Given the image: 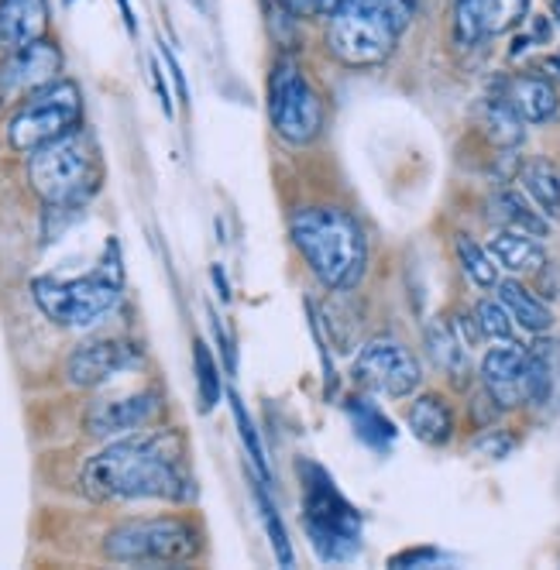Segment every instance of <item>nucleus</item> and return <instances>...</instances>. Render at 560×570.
Segmentation results:
<instances>
[{"label": "nucleus", "instance_id": "f257e3e1", "mask_svg": "<svg viewBox=\"0 0 560 570\" xmlns=\"http://www.w3.org/2000/svg\"><path fill=\"white\" fill-rule=\"evenodd\" d=\"M83 488L97 502H193L196 484L176 433L114 440L83 468Z\"/></svg>", "mask_w": 560, "mask_h": 570}, {"label": "nucleus", "instance_id": "f03ea898", "mask_svg": "<svg viewBox=\"0 0 560 570\" xmlns=\"http://www.w3.org/2000/svg\"><path fill=\"white\" fill-rule=\"evenodd\" d=\"M289 240L306 268L334 293H351L369 272V234L344 207L316 203L289 220Z\"/></svg>", "mask_w": 560, "mask_h": 570}, {"label": "nucleus", "instance_id": "7ed1b4c3", "mask_svg": "<svg viewBox=\"0 0 560 570\" xmlns=\"http://www.w3.org/2000/svg\"><path fill=\"white\" fill-rule=\"evenodd\" d=\"M423 0H351L327 21L324 49L344 69L385 66L413 28Z\"/></svg>", "mask_w": 560, "mask_h": 570}, {"label": "nucleus", "instance_id": "20e7f679", "mask_svg": "<svg viewBox=\"0 0 560 570\" xmlns=\"http://www.w3.org/2000/svg\"><path fill=\"white\" fill-rule=\"evenodd\" d=\"M125 293V262H121V244L114 237L97 262L94 272L76 275V278H56L42 275L31 282V299L35 306L52 320L56 327H94L104 320Z\"/></svg>", "mask_w": 560, "mask_h": 570}, {"label": "nucleus", "instance_id": "39448f33", "mask_svg": "<svg viewBox=\"0 0 560 570\" xmlns=\"http://www.w3.org/2000/svg\"><path fill=\"white\" fill-rule=\"evenodd\" d=\"M299 509L303 529L327 563H347L362 550V512H357L316 461H299Z\"/></svg>", "mask_w": 560, "mask_h": 570}, {"label": "nucleus", "instance_id": "423d86ee", "mask_svg": "<svg viewBox=\"0 0 560 570\" xmlns=\"http://www.w3.org/2000/svg\"><path fill=\"white\" fill-rule=\"evenodd\" d=\"M100 151L97 141L76 128L59 141H49L28 158V183L38 193V199H46L56 210L79 207L83 199H90L100 189Z\"/></svg>", "mask_w": 560, "mask_h": 570}, {"label": "nucleus", "instance_id": "0eeeda50", "mask_svg": "<svg viewBox=\"0 0 560 570\" xmlns=\"http://www.w3.org/2000/svg\"><path fill=\"white\" fill-rule=\"evenodd\" d=\"M265 107H268V125L275 138L286 148H306L324 135V125H327L324 94L313 87V79L306 76L296 52L275 56L272 72H268Z\"/></svg>", "mask_w": 560, "mask_h": 570}, {"label": "nucleus", "instance_id": "6e6552de", "mask_svg": "<svg viewBox=\"0 0 560 570\" xmlns=\"http://www.w3.org/2000/svg\"><path fill=\"white\" fill-rule=\"evenodd\" d=\"M204 553V533L186 515L131 519L110 529L104 557L114 563L151 567V563H189Z\"/></svg>", "mask_w": 560, "mask_h": 570}, {"label": "nucleus", "instance_id": "1a4fd4ad", "mask_svg": "<svg viewBox=\"0 0 560 570\" xmlns=\"http://www.w3.org/2000/svg\"><path fill=\"white\" fill-rule=\"evenodd\" d=\"M83 125V94L72 79H56L18 104L8 120V145L21 155H31L49 141L66 138Z\"/></svg>", "mask_w": 560, "mask_h": 570}, {"label": "nucleus", "instance_id": "9d476101", "mask_svg": "<svg viewBox=\"0 0 560 570\" xmlns=\"http://www.w3.org/2000/svg\"><path fill=\"white\" fill-rule=\"evenodd\" d=\"M354 382L385 399H410L423 385V368L403 341L372 337L354 354Z\"/></svg>", "mask_w": 560, "mask_h": 570}, {"label": "nucleus", "instance_id": "9b49d317", "mask_svg": "<svg viewBox=\"0 0 560 570\" xmlns=\"http://www.w3.org/2000/svg\"><path fill=\"white\" fill-rule=\"evenodd\" d=\"M530 21V0H451L454 46L474 49Z\"/></svg>", "mask_w": 560, "mask_h": 570}, {"label": "nucleus", "instance_id": "f8f14e48", "mask_svg": "<svg viewBox=\"0 0 560 570\" xmlns=\"http://www.w3.org/2000/svg\"><path fill=\"white\" fill-rule=\"evenodd\" d=\"M62 49L49 38H38L18 52H8V62L0 66V104H21L24 97L46 90L49 83L62 79Z\"/></svg>", "mask_w": 560, "mask_h": 570}, {"label": "nucleus", "instance_id": "ddd939ff", "mask_svg": "<svg viewBox=\"0 0 560 570\" xmlns=\"http://www.w3.org/2000/svg\"><path fill=\"white\" fill-rule=\"evenodd\" d=\"M141 364V351L128 341H90L79 344L66 361V379L76 389H97L121 372H131Z\"/></svg>", "mask_w": 560, "mask_h": 570}, {"label": "nucleus", "instance_id": "4468645a", "mask_svg": "<svg viewBox=\"0 0 560 570\" xmlns=\"http://www.w3.org/2000/svg\"><path fill=\"white\" fill-rule=\"evenodd\" d=\"M158 410H163V402H158L155 392H138L128 399H100L87 410V433L100 440L138 433L158 416Z\"/></svg>", "mask_w": 560, "mask_h": 570}, {"label": "nucleus", "instance_id": "2eb2a0df", "mask_svg": "<svg viewBox=\"0 0 560 570\" xmlns=\"http://www.w3.org/2000/svg\"><path fill=\"white\" fill-rule=\"evenodd\" d=\"M482 389L502 405V410H515L527 402V347L512 341H499L482 357Z\"/></svg>", "mask_w": 560, "mask_h": 570}, {"label": "nucleus", "instance_id": "dca6fc26", "mask_svg": "<svg viewBox=\"0 0 560 570\" xmlns=\"http://www.w3.org/2000/svg\"><path fill=\"white\" fill-rule=\"evenodd\" d=\"M502 94L509 97V104L519 110V117L527 125H550V120L560 117V94L557 83H550L540 72H519L502 87Z\"/></svg>", "mask_w": 560, "mask_h": 570}, {"label": "nucleus", "instance_id": "f3484780", "mask_svg": "<svg viewBox=\"0 0 560 570\" xmlns=\"http://www.w3.org/2000/svg\"><path fill=\"white\" fill-rule=\"evenodd\" d=\"M49 31V0H0V49L18 52Z\"/></svg>", "mask_w": 560, "mask_h": 570}, {"label": "nucleus", "instance_id": "a211bd4d", "mask_svg": "<svg viewBox=\"0 0 560 570\" xmlns=\"http://www.w3.org/2000/svg\"><path fill=\"white\" fill-rule=\"evenodd\" d=\"M406 426L426 446L451 443V436H454V410H451V402L440 392L416 395L413 405H410V413H406Z\"/></svg>", "mask_w": 560, "mask_h": 570}, {"label": "nucleus", "instance_id": "6ab92c4d", "mask_svg": "<svg viewBox=\"0 0 560 570\" xmlns=\"http://www.w3.org/2000/svg\"><path fill=\"white\" fill-rule=\"evenodd\" d=\"M495 293H499V303L509 309L515 327H523L530 334H547L553 327V309L519 278H499Z\"/></svg>", "mask_w": 560, "mask_h": 570}, {"label": "nucleus", "instance_id": "aec40b11", "mask_svg": "<svg viewBox=\"0 0 560 570\" xmlns=\"http://www.w3.org/2000/svg\"><path fill=\"white\" fill-rule=\"evenodd\" d=\"M478 128H482V135L495 148H505V151L519 148L527 138V120L519 117V110L509 104L505 94H492L478 104Z\"/></svg>", "mask_w": 560, "mask_h": 570}, {"label": "nucleus", "instance_id": "412c9836", "mask_svg": "<svg viewBox=\"0 0 560 570\" xmlns=\"http://www.w3.org/2000/svg\"><path fill=\"white\" fill-rule=\"evenodd\" d=\"M489 252L499 262V268H505L512 275H533V272H543L547 268L543 244L533 234H523V230H505L502 227L489 240Z\"/></svg>", "mask_w": 560, "mask_h": 570}, {"label": "nucleus", "instance_id": "4be33fe9", "mask_svg": "<svg viewBox=\"0 0 560 570\" xmlns=\"http://www.w3.org/2000/svg\"><path fill=\"white\" fill-rule=\"evenodd\" d=\"M344 416L351 420L354 436L362 440L365 446H372L375 454H389L392 443L399 436L395 423L379 410V405L365 395H347L344 399Z\"/></svg>", "mask_w": 560, "mask_h": 570}, {"label": "nucleus", "instance_id": "5701e85b", "mask_svg": "<svg viewBox=\"0 0 560 570\" xmlns=\"http://www.w3.org/2000/svg\"><path fill=\"white\" fill-rule=\"evenodd\" d=\"M426 351L433 357V364L440 372H448L454 382H464L471 372V347L458 337V331L451 327L448 320H430L423 331Z\"/></svg>", "mask_w": 560, "mask_h": 570}, {"label": "nucleus", "instance_id": "b1692460", "mask_svg": "<svg viewBox=\"0 0 560 570\" xmlns=\"http://www.w3.org/2000/svg\"><path fill=\"white\" fill-rule=\"evenodd\" d=\"M557 382H560V344L540 337L533 347H527V402L550 405Z\"/></svg>", "mask_w": 560, "mask_h": 570}, {"label": "nucleus", "instance_id": "393cba45", "mask_svg": "<svg viewBox=\"0 0 560 570\" xmlns=\"http://www.w3.org/2000/svg\"><path fill=\"white\" fill-rule=\"evenodd\" d=\"M489 210H492V220H499L505 230H523L533 237H547V230H550V220L533 207L527 193L495 189L489 199Z\"/></svg>", "mask_w": 560, "mask_h": 570}, {"label": "nucleus", "instance_id": "a878e982", "mask_svg": "<svg viewBox=\"0 0 560 570\" xmlns=\"http://www.w3.org/2000/svg\"><path fill=\"white\" fill-rule=\"evenodd\" d=\"M519 186H523L530 203L550 224L560 220V169L553 161H547V158L527 161V166L519 169Z\"/></svg>", "mask_w": 560, "mask_h": 570}, {"label": "nucleus", "instance_id": "bb28decb", "mask_svg": "<svg viewBox=\"0 0 560 570\" xmlns=\"http://www.w3.org/2000/svg\"><path fill=\"white\" fill-rule=\"evenodd\" d=\"M454 255H458V265H461V272L468 275L471 285H478V289H495V285H499V262L492 258L489 248H482V244L471 240L468 234H458L454 237Z\"/></svg>", "mask_w": 560, "mask_h": 570}, {"label": "nucleus", "instance_id": "cd10ccee", "mask_svg": "<svg viewBox=\"0 0 560 570\" xmlns=\"http://www.w3.org/2000/svg\"><path fill=\"white\" fill-rule=\"evenodd\" d=\"M252 484H255V499H258V509H262V522H265V537L272 543V553H275L278 567H293L296 563V553H293L289 529H286L283 515L275 512V502L265 492V481L262 478H252Z\"/></svg>", "mask_w": 560, "mask_h": 570}, {"label": "nucleus", "instance_id": "c85d7f7f", "mask_svg": "<svg viewBox=\"0 0 560 570\" xmlns=\"http://www.w3.org/2000/svg\"><path fill=\"white\" fill-rule=\"evenodd\" d=\"M193 372H196L199 410L210 413L214 405L220 402V395H224V385H220V368H217V361H214V351L204 341H193Z\"/></svg>", "mask_w": 560, "mask_h": 570}, {"label": "nucleus", "instance_id": "c756f323", "mask_svg": "<svg viewBox=\"0 0 560 570\" xmlns=\"http://www.w3.org/2000/svg\"><path fill=\"white\" fill-rule=\"evenodd\" d=\"M227 399H230V413H234L237 433H242V443H245V451H248L252 464L258 468V478H262L265 484H272L268 458H265V446H262V436H258V426H255V420L248 416V410H245V402H242V395H237V392H230Z\"/></svg>", "mask_w": 560, "mask_h": 570}, {"label": "nucleus", "instance_id": "7c9ffc66", "mask_svg": "<svg viewBox=\"0 0 560 570\" xmlns=\"http://www.w3.org/2000/svg\"><path fill=\"white\" fill-rule=\"evenodd\" d=\"M474 320H478V331H482V337L485 341H512V316H509V309L499 303V296L495 299H482L474 306Z\"/></svg>", "mask_w": 560, "mask_h": 570}, {"label": "nucleus", "instance_id": "2f4dec72", "mask_svg": "<svg viewBox=\"0 0 560 570\" xmlns=\"http://www.w3.org/2000/svg\"><path fill=\"white\" fill-rule=\"evenodd\" d=\"M444 553L433 550V547H416V550H403L389 560V567H430V563H440Z\"/></svg>", "mask_w": 560, "mask_h": 570}, {"label": "nucleus", "instance_id": "473e14b6", "mask_svg": "<svg viewBox=\"0 0 560 570\" xmlns=\"http://www.w3.org/2000/svg\"><path fill=\"white\" fill-rule=\"evenodd\" d=\"M158 59H163V62L169 66L173 83H176V90H179V97H183V104H186V100H189V87H186V76H183V66H179L176 52H173L169 46H158Z\"/></svg>", "mask_w": 560, "mask_h": 570}, {"label": "nucleus", "instance_id": "72a5a7b5", "mask_svg": "<svg viewBox=\"0 0 560 570\" xmlns=\"http://www.w3.org/2000/svg\"><path fill=\"white\" fill-rule=\"evenodd\" d=\"M515 446V440L512 436H505V433H489L485 440H478V451H485V454H492V458H505L509 451Z\"/></svg>", "mask_w": 560, "mask_h": 570}, {"label": "nucleus", "instance_id": "f704fd0d", "mask_svg": "<svg viewBox=\"0 0 560 570\" xmlns=\"http://www.w3.org/2000/svg\"><path fill=\"white\" fill-rule=\"evenodd\" d=\"M148 69H151V83H155V90H158V104H163L166 117H173V97H169L166 79H163V62L151 59V62H148Z\"/></svg>", "mask_w": 560, "mask_h": 570}, {"label": "nucleus", "instance_id": "c9c22d12", "mask_svg": "<svg viewBox=\"0 0 560 570\" xmlns=\"http://www.w3.org/2000/svg\"><path fill=\"white\" fill-rule=\"evenodd\" d=\"M351 4V0H313V18H324L331 21L337 11H344Z\"/></svg>", "mask_w": 560, "mask_h": 570}, {"label": "nucleus", "instance_id": "e433bc0d", "mask_svg": "<svg viewBox=\"0 0 560 570\" xmlns=\"http://www.w3.org/2000/svg\"><path fill=\"white\" fill-rule=\"evenodd\" d=\"M275 4L283 11H289V14H296V18H303V21L313 18V0H275Z\"/></svg>", "mask_w": 560, "mask_h": 570}, {"label": "nucleus", "instance_id": "4c0bfd02", "mask_svg": "<svg viewBox=\"0 0 560 570\" xmlns=\"http://www.w3.org/2000/svg\"><path fill=\"white\" fill-rule=\"evenodd\" d=\"M537 69H540V76H547V79H550V83H560V52L543 56Z\"/></svg>", "mask_w": 560, "mask_h": 570}, {"label": "nucleus", "instance_id": "58836bf2", "mask_svg": "<svg viewBox=\"0 0 560 570\" xmlns=\"http://www.w3.org/2000/svg\"><path fill=\"white\" fill-rule=\"evenodd\" d=\"M117 8H121V18H125L128 31L135 35V31H138V24H135V11H131V0H117Z\"/></svg>", "mask_w": 560, "mask_h": 570}, {"label": "nucleus", "instance_id": "ea45409f", "mask_svg": "<svg viewBox=\"0 0 560 570\" xmlns=\"http://www.w3.org/2000/svg\"><path fill=\"white\" fill-rule=\"evenodd\" d=\"M550 18H553V24L560 28V0H550Z\"/></svg>", "mask_w": 560, "mask_h": 570}, {"label": "nucleus", "instance_id": "a19ab883", "mask_svg": "<svg viewBox=\"0 0 560 570\" xmlns=\"http://www.w3.org/2000/svg\"><path fill=\"white\" fill-rule=\"evenodd\" d=\"M189 4H193V8H196L199 14H207V0H189Z\"/></svg>", "mask_w": 560, "mask_h": 570}, {"label": "nucleus", "instance_id": "79ce46f5", "mask_svg": "<svg viewBox=\"0 0 560 570\" xmlns=\"http://www.w3.org/2000/svg\"><path fill=\"white\" fill-rule=\"evenodd\" d=\"M66 4H76V0H66Z\"/></svg>", "mask_w": 560, "mask_h": 570}]
</instances>
